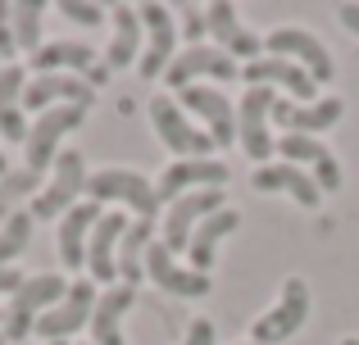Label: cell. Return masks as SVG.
<instances>
[{
    "instance_id": "6da1fadb",
    "label": "cell",
    "mask_w": 359,
    "mask_h": 345,
    "mask_svg": "<svg viewBox=\"0 0 359 345\" xmlns=\"http://www.w3.org/2000/svg\"><path fill=\"white\" fill-rule=\"evenodd\" d=\"M87 200L128 204V209H137V218H150V223H155V213H159L155 182L141 169H96L87 177Z\"/></svg>"
},
{
    "instance_id": "7a4b0ae2",
    "label": "cell",
    "mask_w": 359,
    "mask_h": 345,
    "mask_svg": "<svg viewBox=\"0 0 359 345\" xmlns=\"http://www.w3.org/2000/svg\"><path fill=\"white\" fill-rule=\"evenodd\" d=\"M64 291H69V282H64L60 273L23 277V286L9 295V309H5V328H0V332H5V341H23L27 332L36 328V318L64 300Z\"/></svg>"
},
{
    "instance_id": "3957f363",
    "label": "cell",
    "mask_w": 359,
    "mask_h": 345,
    "mask_svg": "<svg viewBox=\"0 0 359 345\" xmlns=\"http://www.w3.org/2000/svg\"><path fill=\"white\" fill-rule=\"evenodd\" d=\"M87 160H82V150H60L55 155V164H50V182L36 191V200H32V218H64V213L78 204V195L87 191Z\"/></svg>"
},
{
    "instance_id": "277c9868",
    "label": "cell",
    "mask_w": 359,
    "mask_h": 345,
    "mask_svg": "<svg viewBox=\"0 0 359 345\" xmlns=\"http://www.w3.org/2000/svg\"><path fill=\"white\" fill-rule=\"evenodd\" d=\"M305 318H309V286H305V277H287L278 304L255 318L250 341L255 345H282V341H291L300 328H305Z\"/></svg>"
},
{
    "instance_id": "5b68a950",
    "label": "cell",
    "mask_w": 359,
    "mask_h": 345,
    "mask_svg": "<svg viewBox=\"0 0 359 345\" xmlns=\"http://www.w3.org/2000/svg\"><path fill=\"white\" fill-rule=\"evenodd\" d=\"M150 123H155L159 141H164L177 160H210L214 136L201 132V127L182 114V105H173V96H155L150 100Z\"/></svg>"
},
{
    "instance_id": "8992f818",
    "label": "cell",
    "mask_w": 359,
    "mask_h": 345,
    "mask_svg": "<svg viewBox=\"0 0 359 345\" xmlns=\"http://www.w3.org/2000/svg\"><path fill=\"white\" fill-rule=\"evenodd\" d=\"M264 55H278V59H291L300 64V69L309 73L314 82H332L337 64H332V50H327L323 41H318L314 32H305V27H273L269 36H264Z\"/></svg>"
},
{
    "instance_id": "52a82bcc",
    "label": "cell",
    "mask_w": 359,
    "mask_h": 345,
    "mask_svg": "<svg viewBox=\"0 0 359 345\" xmlns=\"http://www.w3.org/2000/svg\"><path fill=\"white\" fill-rule=\"evenodd\" d=\"M82 118H87V109H82V105H55V109H46V114L36 118L32 127H27V141H23L27 164H23V169L46 173V169L55 164V155H60L64 132L82 127Z\"/></svg>"
},
{
    "instance_id": "ba28073f",
    "label": "cell",
    "mask_w": 359,
    "mask_h": 345,
    "mask_svg": "<svg viewBox=\"0 0 359 345\" xmlns=\"http://www.w3.org/2000/svg\"><path fill=\"white\" fill-rule=\"evenodd\" d=\"M278 105V91L273 87H250L237 109V146L250 155L255 164H269V155L278 150V141L269 136V114Z\"/></svg>"
},
{
    "instance_id": "9c48e42d",
    "label": "cell",
    "mask_w": 359,
    "mask_h": 345,
    "mask_svg": "<svg viewBox=\"0 0 359 345\" xmlns=\"http://www.w3.org/2000/svg\"><path fill=\"white\" fill-rule=\"evenodd\" d=\"M201 78L232 82V78H241V69H237L232 55L219 50V45H187L182 55H173V64H168V73H164V82H168V87H177V91L196 87Z\"/></svg>"
},
{
    "instance_id": "30bf717a",
    "label": "cell",
    "mask_w": 359,
    "mask_h": 345,
    "mask_svg": "<svg viewBox=\"0 0 359 345\" xmlns=\"http://www.w3.org/2000/svg\"><path fill=\"white\" fill-rule=\"evenodd\" d=\"M228 209V200H223L219 186H210V191H191V195H177L173 204H168V218H164V246L168 255H177V250L191 246V232L201 227L210 213Z\"/></svg>"
},
{
    "instance_id": "8fae6325",
    "label": "cell",
    "mask_w": 359,
    "mask_h": 345,
    "mask_svg": "<svg viewBox=\"0 0 359 345\" xmlns=\"http://www.w3.org/2000/svg\"><path fill=\"white\" fill-rule=\"evenodd\" d=\"M96 286L87 282V277H78V282H69V291H64V300L55 304V309H46L41 318H36L32 332H41L46 345L50 341H69L73 332L82 328V323H91V309H96Z\"/></svg>"
},
{
    "instance_id": "7c38bea8",
    "label": "cell",
    "mask_w": 359,
    "mask_h": 345,
    "mask_svg": "<svg viewBox=\"0 0 359 345\" xmlns=\"http://www.w3.org/2000/svg\"><path fill=\"white\" fill-rule=\"evenodd\" d=\"M228 177H232V169H228V164H219V160H173L164 173H159L155 195H159V204H173L177 195L210 191V186H219V191H223Z\"/></svg>"
},
{
    "instance_id": "4fadbf2b",
    "label": "cell",
    "mask_w": 359,
    "mask_h": 345,
    "mask_svg": "<svg viewBox=\"0 0 359 345\" xmlns=\"http://www.w3.org/2000/svg\"><path fill=\"white\" fill-rule=\"evenodd\" d=\"M141 27H146V55H141L137 73L146 82L164 78L173 64V45H177V23L168 5H141Z\"/></svg>"
},
{
    "instance_id": "5bb4252c",
    "label": "cell",
    "mask_w": 359,
    "mask_h": 345,
    "mask_svg": "<svg viewBox=\"0 0 359 345\" xmlns=\"http://www.w3.org/2000/svg\"><path fill=\"white\" fill-rule=\"evenodd\" d=\"M177 96H182V109H191V114L210 127L214 146H232V141H237V109H232V100L223 96L219 87L196 82V87L177 91Z\"/></svg>"
},
{
    "instance_id": "9a60e30c",
    "label": "cell",
    "mask_w": 359,
    "mask_h": 345,
    "mask_svg": "<svg viewBox=\"0 0 359 345\" xmlns=\"http://www.w3.org/2000/svg\"><path fill=\"white\" fill-rule=\"evenodd\" d=\"M278 155H282V164H305V173L318 182V191H341V164H337V155L327 150L318 136H296V132H287L278 141Z\"/></svg>"
},
{
    "instance_id": "2e32d148",
    "label": "cell",
    "mask_w": 359,
    "mask_h": 345,
    "mask_svg": "<svg viewBox=\"0 0 359 345\" xmlns=\"http://www.w3.org/2000/svg\"><path fill=\"white\" fill-rule=\"evenodd\" d=\"M241 78L250 82V87H282V91H291L296 105H314V100H318V82L309 78L300 64L278 59V55H259L255 64L241 69Z\"/></svg>"
},
{
    "instance_id": "e0dca14e",
    "label": "cell",
    "mask_w": 359,
    "mask_h": 345,
    "mask_svg": "<svg viewBox=\"0 0 359 345\" xmlns=\"http://www.w3.org/2000/svg\"><path fill=\"white\" fill-rule=\"evenodd\" d=\"M91 100H96L91 82L87 78H69V73H36V78L23 87V109H36V114H46V109H55V105L91 109Z\"/></svg>"
},
{
    "instance_id": "ac0fdd59",
    "label": "cell",
    "mask_w": 359,
    "mask_h": 345,
    "mask_svg": "<svg viewBox=\"0 0 359 345\" xmlns=\"http://www.w3.org/2000/svg\"><path fill=\"white\" fill-rule=\"evenodd\" d=\"M205 23H210V36L219 41L223 55H232V59H245L255 64L264 55V36H255L250 27L237 18V9L228 5V0H214L210 9H205Z\"/></svg>"
},
{
    "instance_id": "d6986e66",
    "label": "cell",
    "mask_w": 359,
    "mask_h": 345,
    "mask_svg": "<svg viewBox=\"0 0 359 345\" xmlns=\"http://www.w3.org/2000/svg\"><path fill=\"white\" fill-rule=\"evenodd\" d=\"M341 114H346V100H341V96H323V100H314V105L278 100L269 118L282 127V136H287V132H296V136H314V132H327V127H332Z\"/></svg>"
},
{
    "instance_id": "ffe728a7",
    "label": "cell",
    "mask_w": 359,
    "mask_h": 345,
    "mask_svg": "<svg viewBox=\"0 0 359 345\" xmlns=\"http://www.w3.org/2000/svg\"><path fill=\"white\" fill-rule=\"evenodd\" d=\"M146 277L159 286V291L182 295V300L210 295V277H201V273H191V268L173 264V255H168V246H164V241H150V250H146Z\"/></svg>"
},
{
    "instance_id": "44dd1931",
    "label": "cell",
    "mask_w": 359,
    "mask_h": 345,
    "mask_svg": "<svg viewBox=\"0 0 359 345\" xmlns=\"http://www.w3.org/2000/svg\"><path fill=\"white\" fill-rule=\"evenodd\" d=\"M128 232V218L123 213H100V223L91 227L87 241V273L96 282H114L118 286V241Z\"/></svg>"
},
{
    "instance_id": "7402d4cb",
    "label": "cell",
    "mask_w": 359,
    "mask_h": 345,
    "mask_svg": "<svg viewBox=\"0 0 359 345\" xmlns=\"http://www.w3.org/2000/svg\"><path fill=\"white\" fill-rule=\"evenodd\" d=\"M137 304V291L132 286H109L105 295L96 300V309H91V345H128V337H123V314Z\"/></svg>"
},
{
    "instance_id": "603a6c76",
    "label": "cell",
    "mask_w": 359,
    "mask_h": 345,
    "mask_svg": "<svg viewBox=\"0 0 359 345\" xmlns=\"http://www.w3.org/2000/svg\"><path fill=\"white\" fill-rule=\"evenodd\" d=\"M100 223V204L87 200V204H73L69 213L60 218V259L69 273H78L87 264V241H91V227Z\"/></svg>"
},
{
    "instance_id": "cb8c5ba5",
    "label": "cell",
    "mask_w": 359,
    "mask_h": 345,
    "mask_svg": "<svg viewBox=\"0 0 359 345\" xmlns=\"http://www.w3.org/2000/svg\"><path fill=\"white\" fill-rule=\"evenodd\" d=\"M255 191H287L296 204H305V209H318V200H323V191H318V182L309 177L305 169H296V164H264V169H255Z\"/></svg>"
},
{
    "instance_id": "d4e9b609",
    "label": "cell",
    "mask_w": 359,
    "mask_h": 345,
    "mask_svg": "<svg viewBox=\"0 0 359 345\" xmlns=\"http://www.w3.org/2000/svg\"><path fill=\"white\" fill-rule=\"evenodd\" d=\"M96 59L100 55L91 50V45H82V41H46L27 64H32L36 73H69V78H82V73H87L91 78V73L100 69Z\"/></svg>"
},
{
    "instance_id": "484cf974",
    "label": "cell",
    "mask_w": 359,
    "mask_h": 345,
    "mask_svg": "<svg viewBox=\"0 0 359 345\" xmlns=\"http://www.w3.org/2000/svg\"><path fill=\"white\" fill-rule=\"evenodd\" d=\"M241 227V213L237 209H219V213H210V218L201 223V227L191 232V246H187V255H191V273H210L214 268V255H219V241L223 237H232V232Z\"/></svg>"
},
{
    "instance_id": "4316f807",
    "label": "cell",
    "mask_w": 359,
    "mask_h": 345,
    "mask_svg": "<svg viewBox=\"0 0 359 345\" xmlns=\"http://www.w3.org/2000/svg\"><path fill=\"white\" fill-rule=\"evenodd\" d=\"M23 87H27V73L18 64H5L0 69V136H9V141H27Z\"/></svg>"
},
{
    "instance_id": "83f0119b",
    "label": "cell",
    "mask_w": 359,
    "mask_h": 345,
    "mask_svg": "<svg viewBox=\"0 0 359 345\" xmlns=\"http://www.w3.org/2000/svg\"><path fill=\"white\" fill-rule=\"evenodd\" d=\"M150 241H155V223H150V218H132L128 232H123V241H118V282L132 286V291H137V282L146 277Z\"/></svg>"
},
{
    "instance_id": "f1b7e54d",
    "label": "cell",
    "mask_w": 359,
    "mask_h": 345,
    "mask_svg": "<svg viewBox=\"0 0 359 345\" xmlns=\"http://www.w3.org/2000/svg\"><path fill=\"white\" fill-rule=\"evenodd\" d=\"M114 18V36H109V50H105V69H128L137 59V45H141V9L137 5H114L109 9Z\"/></svg>"
},
{
    "instance_id": "f546056e",
    "label": "cell",
    "mask_w": 359,
    "mask_h": 345,
    "mask_svg": "<svg viewBox=\"0 0 359 345\" xmlns=\"http://www.w3.org/2000/svg\"><path fill=\"white\" fill-rule=\"evenodd\" d=\"M41 18H46L41 0H18V5H9V23H14L18 50H27V55L41 50Z\"/></svg>"
},
{
    "instance_id": "4dcf8cb0",
    "label": "cell",
    "mask_w": 359,
    "mask_h": 345,
    "mask_svg": "<svg viewBox=\"0 0 359 345\" xmlns=\"http://www.w3.org/2000/svg\"><path fill=\"white\" fill-rule=\"evenodd\" d=\"M36 186H41V173H32V169H9L0 177V223L9 213H18L23 200H36Z\"/></svg>"
},
{
    "instance_id": "1f68e13d",
    "label": "cell",
    "mask_w": 359,
    "mask_h": 345,
    "mask_svg": "<svg viewBox=\"0 0 359 345\" xmlns=\"http://www.w3.org/2000/svg\"><path fill=\"white\" fill-rule=\"evenodd\" d=\"M32 227H36V218L27 209L9 213V218L0 223V268H14V259L23 255L27 241H32Z\"/></svg>"
},
{
    "instance_id": "d6a6232c",
    "label": "cell",
    "mask_w": 359,
    "mask_h": 345,
    "mask_svg": "<svg viewBox=\"0 0 359 345\" xmlns=\"http://www.w3.org/2000/svg\"><path fill=\"white\" fill-rule=\"evenodd\" d=\"M60 14L69 18V23H82V27H96L100 18H105V9L91 5V0H60Z\"/></svg>"
},
{
    "instance_id": "836d02e7",
    "label": "cell",
    "mask_w": 359,
    "mask_h": 345,
    "mask_svg": "<svg viewBox=\"0 0 359 345\" xmlns=\"http://www.w3.org/2000/svg\"><path fill=\"white\" fill-rule=\"evenodd\" d=\"M177 14H182V36H187V45H205V32H210V23H205V9H201V5H182Z\"/></svg>"
},
{
    "instance_id": "e575fe53",
    "label": "cell",
    "mask_w": 359,
    "mask_h": 345,
    "mask_svg": "<svg viewBox=\"0 0 359 345\" xmlns=\"http://www.w3.org/2000/svg\"><path fill=\"white\" fill-rule=\"evenodd\" d=\"M18 41H14V23H9V5L0 0V59H14Z\"/></svg>"
},
{
    "instance_id": "d590c367",
    "label": "cell",
    "mask_w": 359,
    "mask_h": 345,
    "mask_svg": "<svg viewBox=\"0 0 359 345\" xmlns=\"http://www.w3.org/2000/svg\"><path fill=\"white\" fill-rule=\"evenodd\" d=\"M182 345H214V323H210V318H191V328H187Z\"/></svg>"
},
{
    "instance_id": "8d00e7d4",
    "label": "cell",
    "mask_w": 359,
    "mask_h": 345,
    "mask_svg": "<svg viewBox=\"0 0 359 345\" xmlns=\"http://www.w3.org/2000/svg\"><path fill=\"white\" fill-rule=\"evenodd\" d=\"M23 286V273L18 268H0V295H14Z\"/></svg>"
},
{
    "instance_id": "74e56055",
    "label": "cell",
    "mask_w": 359,
    "mask_h": 345,
    "mask_svg": "<svg viewBox=\"0 0 359 345\" xmlns=\"http://www.w3.org/2000/svg\"><path fill=\"white\" fill-rule=\"evenodd\" d=\"M337 18H341L346 32H355V36H359V0H355V5H341V9H337Z\"/></svg>"
},
{
    "instance_id": "f35d334b",
    "label": "cell",
    "mask_w": 359,
    "mask_h": 345,
    "mask_svg": "<svg viewBox=\"0 0 359 345\" xmlns=\"http://www.w3.org/2000/svg\"><path fill=\"white\" fill-rule=\"evenodd\" d=\"M9 173V160H5V150H0V177H5Z\"/></svg>"
},
{
    "instance_id": "ab89813d",
    "label": "cell",
    "mask_w": 359,
    "mask_h": 345,
    "mask_svg": "<svg viewBox=\"0 0 359 345\" xmlns=\"http://www.w3.org/2000/svg\"><path fill=\"white\" fill-rule=\"evenodd\" d=\"M341 345H359V337H346V341H341Z\"/></svg>"
},
{
    "instance_id": "60d3db41",
    "label": "cell",
    "mask_w": 359,
    "mask_h": 345,
    "mask_svg": "<svg viewBox=\"0 0 359 345\" xmlns=\"http://www.w3.org/2000/svg\"><path fill=\"white\" fill-rule=\"evenodd\" d=\"M0 328H5V309H0Z\"/></svg>"
},
{
    "instance_id": "b9f144b4",
    "label": "cell",
    "mask_w": 359,
    "mask_h": 345,
    "mask_svg": "<svg viewBox=\"0 0 359 345\" xmlns=\"http://www.w3.org/2000/svg\"><path fill=\"white\" fill-rule=\"evenodd\" d=\"M50 345H69V341H50Z\"/></svg>"
},
{
    "instance_id": "7bdbcfd3",
    "label": "cell",
    "mask_w": 359,
    "mask_h": 345,
    "mask_svg": "<svg viewBox=\"0 0 359 345\" xmlns=\"http://www.w3.org/2000/svg\"><path fill=\"white\" fill-rule=\"evenodd\" d=\"M237 345H255V341H237Z\"/></svg>"
},
{
    "instance_id": "ee69618b",
    "label": "cell",
    "mask_w": 359,
    "mask_h": 345,
    "mask_svg": "<svg viewBox=\"0 0 359 345\" xmlns=\"http://www.w3.org/2000/svg\"><path fill=\"white\" fill-rule=\"evenodd\" d=\"M0 345H5V332H0Z\"/></svg>"
}]
</instances>
